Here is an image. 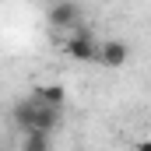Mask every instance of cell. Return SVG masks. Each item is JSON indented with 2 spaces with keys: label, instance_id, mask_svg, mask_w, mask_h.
I'll list each match as a JSON object with an SVG mask.
<instances>
[{
  "label": "cell",
  "instance_id": "1",
  "mask_svg": "<svg viewBox=\"0 0 151 151\" xmlns=\"http://www.w3.org/2000/svg\"><path fill=\"white\" fill-rule=\"evenodd\" d=\"M60 116H63V109H53V106H42V102H35L32 95L28 99H21L14 109H11V119L18 123V130H39V134H53L56 127H60Z\"/></svg>",
  "mask_w": 151,
  "mask_h": 151
},
{
  "label": "cell",
  "instance_id": "2",
  "mask_svg": "<svg viewBox=\"0 0 151 151\" xmlns=\"http://www.w3.org/2000/svg\"><path fill=\"white\" fill-rule=\"evenodd\" d=\"M99 49H102V42L91 35V32H74V35H67V42H63V53L70 60H81V63H99Z\"/></svg>",
  "mask_w": 151,
  "mask_h": 151
},
{
  "label": "cell",
  "instance_id": "3",
  "mask_svg": "<svg viewBox=\"0 0 151 151\" xmlns=\"http://www.w3.org/2000/svg\"><path fill=\"white\" fill-rule=\"evenodd\" d=\"M127 60H130L127 42H119V39H102V49H99V63H102V67H123Z\"/></svg>",
  "mask_w": 151,
  "mask_h": 151
},
{
  "label": "cell",
  "instance_id": "4",
  "mask_svg": "<svg viewBox=\"0 0 151 151\" xmlns=\"http://www.w3.org/2000/svg\"><path fill=\"white\" fill-rule=\"evenodd\" d=\"M49 25L53 28H77V4L70 0H60L49 7Z\"/></svg>",
  "mask_w": 151,
  "mask_h": 151
},
{
  "label": "cell",
  "instance_id": "5",
  "mask_svg": "<svg viewBox=\"0 0 151 151\" xmlns=\"http://www.w3.org/2000/svg\"><path fill=\"white\" fill-rule=\"evenodd\" d=\"M32 99H35V102H42V106L63 109V102H67V91H63V84H35V88H32Z\"/></svg>",
  "mask_w": 151,
  "mask_h": 151
},
{
  "label": "cell",
  "instance_id": "6",
  "mask_svg": "<svg viewBox=\"0 0 151 151\" xmlns=\"http://www.w3.org/2000/svg\"><path fill=\"white\" fill-rule=\"evenodd\" d=\"M21 151H53V148H49V134L28 130V134H25V148H21Z\"/></svg>",
  "mask_w": 151,
  "mask_h": 151
},
{
  "label": "cell",
  "instance_id": "7",
  "mask_svg": "<svg viewBox=\"0 0 151 151\" xmlns=\"http://www.w3.org/2000/svg\"><path fill=\"white\" fill-rule=\"evenodd\" d=\"M134 151H151V141H137V144H134Z\"/></svg>",
  "mask_w": 151,
  "mask_h": 151
}]
</instances>
